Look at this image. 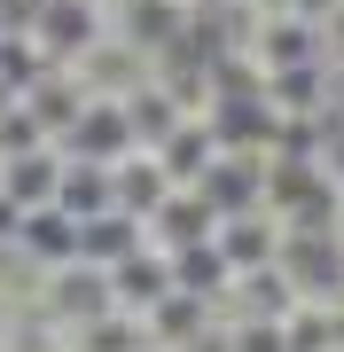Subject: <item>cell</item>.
Segmentation results:
<instances>
[{"label": "cell", "instance_id": "277c9868", "mask_svg": "<svg viewBox=\"0 0 344 352\" xmlns=\"http://www.w3.org/2000/svg\"><path fill=\"white\" fill-rule=\"evenodd\" d=\"M165 196H172V173H165L149 149H126V157L110 164V204H117L126 219H149Z\"/></svg>", "mask_w": 344, "mask_h": 352}, {"label": "cell", "instance_id": "52a82bcc", "mask_svg": "<svg viewBox=\"0 0 344 352\" xmlns=\"http://www.w3.org/2000/svg\"><path fill=\"white\" fill-rule=\"evenodd\" d=\"M55 173H63V157H55V149L8 157V164H0V196H8L16 212H39V204H55Z\"/></svg>", "mask_w": 344, "mask_h": 352}, {"label": "cell", "instance_id": "5b68a950", "mask_svg": "<svg viewBox=\"0 0 344 352\" xmlns=\"http://www.w3.org/2000/svg\"><path fill=\"white\" fill-rule=\"evenodd\" d=\"M149 157L172 173V188H196V180L211 173V157H219V133H211V118H180V126L157 141Z\"/></svg>", "mask_w": 344, "mask_h": 352}, {"label": "cell", "instance_id": "7a4b0ae2", "mask_svg": "<svg viewBox=\"0 0 344 352\" xmlns=\"http://www.w3.org/2000/svg\"><path fill=\"white\" fill-rule=\"evenodd\" d=\"M102 32H110V16H102V8H87V0H39L32 47L47 55V63H71V55H87Z\"/></svg>", "mask_w": 344, "mask_h": 352}, {"label": "cell", "instance_id": "30bf717a", "mask_svg": "<svg viewBox=\"0 0 344 352\" xmlns=\"http://www.w3.org/2000/svg\"><path fill=\"white\" fill-rule=\"evenodd\" d=\"M172 8H196V0H172Z\"/></svg>", "mask_w": 344, "mask_h": 352}, {"label": "cell", "instance_id": "9c48e42d", "mask_svg": "<svg viewBox=\"0 0 344 352\" xmlns=\"http://www.w3.org/2000/svg\"><path fill=\"white\" fill-rule=\"evenodd\" d=\"M16 227H24V212H16L8 196H0V251H16Z\"/></svg>", "mask_w": 344, "mask_h": 352}, {"label": "cell", "instance_id": "3957f363", "mask_svg": "<svg viewBox=\"0 0 344 352\" xmlns=\"http://www.w3.org/2000/svg\"><path fill=\"white\" fill-rule=\"evenodd\" d=\"M55 149H63V157H78V164H117V157L133 149L126 110H117V102H87V110L71 118V133L55 141Z\"/></svg>", "mask_w": 344, "mask_h": 352}, {"label": "cell", "instance_id": "ba28073f", "mask_svg": "<svg viewBox=\"0 0 344 352\" xmlns=\"http://www.w3.org/2000/svg\"><path fill=\"white\" fill-rule=\"evenodd\" d=\"M55 157H63V149H55ZM55 212H71V219L110 212V164H78V157H63V173H55Z\"/></svg>", "mask_w": 344, "mask_h": 352}, {"label": "cell", "instance_id": "6da1fadb", "mask_svg": "<svg viewBox=\"0 0 344 352\" xmlns=\"http://www.w3.org/2000/svg\"><path fill=\"white\" fill-rule=\"evenodd\" d=\"M211 258L227 266V274H258V266L282 258V219L274 212H235L211 227Z\"/></svg>", "mask_w": 344, "mask_h": 352}, {"label": "cell", "instance_id": "8992f818", "mask_svg": "<svg viewBox=\"0 0 344 352\" xmlns=\"http://www.w3.org/2000/svg\"><path fill=\"white\" fill-rule=\"evenodd\" d=\"M16 251H24L32 266H71L78 258V219L71 212H55V204H39V212H24V227H16Z\"/></svg>", "mask_w": 344, "mask_h": 352}]
</instances>
